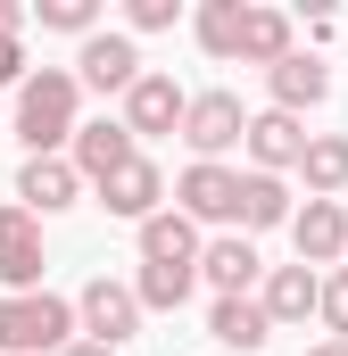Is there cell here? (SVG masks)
I'll list each match as a JSON object with an SVG mask.
<instances>
[{
	"instance_id": "cell-7",
	"label": "cell",
	"mask_w": 348,
	"mask_h": 356,
	"mask_svg": "<svg viewBox=\"0 0 348 356\" xmlns=\"http://www.w3.org/2000/svg\"><path fill=\"white\" fill-rule=\"evenodd\" d=\"M182 116H191V91L174 83V75H141V83L125 91V133H133V141L182 133Z\"/></svg>"
},
{
	"instance_id": "cell-17",
	"label": "cell",
	"mask_w": 348,
	"mask_h": 356,
	"mask_svg": "<svg viewBox=\"0 0 348 356\" xmlns=\"http://www.w3.org/2000/svg\"><path fill=\"white\" fill-rule=\"evenodd\" d=\"M199 273L216 282V298H249V282H258V249H249V232H224V241H207V257H199Z\"/></svg>"
},
{
	"instance_id": "cell-26",
	"label": "cell",
	"mask_w": 348,
	"mask_h": 356,
	"mask_svg": "<svg viewBox=\"0 0 348 356\" xmlns=\"http://www.w3.org/2000/svg\"><path fill=\"white\" fill-rule=\"evenodd\" d=\"M324 323H332V340H348V266L324 282Z\"/></svg>"
},
{
	"instance_id": "cell-15",
	"label": "cell",
	"mask_w": 348,
	"mask_h": 356,
	"mask_svg": "<svg viewBox=\"0 0 348 356\" xmlns=\"http://www.w3.org/2000/svg\"><path fill=\"white\" fill-rule=\"evenodd\" d=\"M207 249H199V224L182 216V207H158L150 224H141V266H199Z\"/></svg>"
},
{
	"instance_id": "cell-13",
	"label": "cell",
	"mask_w": 348,
	"mask_h": 356,
	"mask_svg": "<svg viewBox=\"0 0 348 356\" xmlns=\"http://www.w3.org/2000/svg\"><path fill=\"white\" fill-rule=\"evenodd\" d=\"M141 149H133V133H125V116H100V124H84L75 133V175L84 182H108V175H125Z\"/></svg>"
},
{
	"instance_id": "cell-16",
	"label": "cell",
	"mask_w": 348,
	"mask_h": 356,
	"mask_svg": "<svg viewBox=\"0 0 348 356\" xmlns=\"http://www.w3.org/2000/svg\"><path fill=\"white\" fill-rule=\"evenodd\" d=\"M265 83H274V108H282V116H299V108H315V99L332 91V67H324L315 50H290Z\"/></svg>"
},
{
	"instance_id": "cell-8",
	"label": "cell",
	"mask_w": 348,
	"mask_h": 356,
	"mask_svg": "<svg viewBox=\"0 0 348 356\" xmlns=\"http://www.w3.org/2000/svg\"><path fill=\"white\" fill-rule=\"evenodd\" d=\"M307 141H315V133H307L299 116L265 108V116H249V141H241V149L258 158V175H290V166H307Z\"/></svg>"
},
{
	"instance_id": "cell-6",
	"label": "cell",
	"mask_w": 348,
	"mask_h": 356,
	"mask_svg": "<svg viewBox=\"0 0 348 356\" xmlns=\"http://www.w3.org/2000/svg\"><path fill=\"white\" fill-rule=\"evenodd\" d=\"M42 216L33 207H0V290L8 298H25L33 282H42Z\"/></svg>"
},
{
	"instance_id": "cell-29",
	"label": "cell",
	"mask_w": 348,
	"mask_h": 356,
	"mask_svg": "<svg viewBox=\"0 0 348 356\" xmlns=\"http://www.w3.org/2000/svg\"><path fill=\"white\" fill-rule=\"evenodd\" d=\"M58 356H116V348H100V340H75V348H58Z\"/></svg>"
},
{
	"instance_id": "cell-12",
	"label": "cell",
	"mask_w": 348,
	"mask_h": 356,
	"mask_svg": "<svg viewBox=\"0 0 348 356\" xmlns=\"http://www.w3.org/2000/svg\"><path fill=\"white\" fill-rule=\"evenodd\" d=\"M75 199H84L75 158H25V175H17V207H33V216H58V207H75Z\"/></svg>"
},
{
	"instance_id": "cell-24",
	"label": "cell",
	"mask_w": 348,
	"mask_h": 356,
	"mask_svg": "<svg viewBox=\"0 0 348 356\" xmlns=\"http://www.w3.org/2000/svg\"><path fill=\"white\" fill-rule=\"evenodd\" d=\"M33 17H42L50 33H84V42L100 33V0H42Z\"/></svg>"
},
{
	"instance_id": "cell-18",
	"label": "cell",
	"mask_w": 348,
	"mask_h": 356,
	"mask_svg": "<svg viewBox=\"0 0 348 356\" xmlns=\"http://www.w3.org/2000/svg\"><path fill=\"white\" fill-rule=\"evenodd\" d=\"M290 58V17L282 8H265V0H249V17H241V67H282Z\"/></svg>"
},
{
	"instance_id": "cell-27",
	"label": "cell",
	"mask_w": 348,
	"mask_h": 356,
	"mask_svg": "<svg viewBox=\"0 0 348 356\" xmlns=\"http://www.w3.org/2000/svg\"><path fill=\"white\" fill-rule=\"evenodd\" d=\"M0 83H25V42H0Z\"/></svg>"
},
{
	"instance_id": "cell-1",
	"label": "cell",
	"mask_w": 348,
	"mask_h": 356,
	"mask_svg": "<svg viewBox=\"0 0 348 356\" xmlns=\"http://www.w3.org/2000/svg\"><path fill=\"white\" fill-rule=\"evenodd\" d=\"M75 99H84V83L67 75V67H42V75H25L17 83V141L33 149V158H58V149H75Z\"/></svg>"
},
{
	"instance_id": "cell-22",
	"label": "cell",
	"mask_w": 348,
	"mask_h": 356,
	"mask_svg": "<svg viewBox=\"0 0 348 356\" xmlns=\"http://www.w3.org/2000/svg\"><path fill=\"white\" fill-rule=\"evenodd\" d=\"M241 17H249V0H199V50L207 58H241Z\"/></svg>"
},
{
	"instance_id": "cell-9",
	"label": "cell",
	"mask_w": 348,
	"mask_h": 356,
	"mask_svg": "<svg viewBox=\"0 0 348 356\" xmlns=\"http://www.w3.org/2000/svg\"><path fill=\"white\" fill-rule=\"evenodd\" d=\"M141 75H150V67H141L133 33H91L84 58H75V83H91V91H133Z\"/></svg>"
},
{
	"instance_id": "cell-3",
	"label": "cell",
	"mask_w": 348,
	"mask_h": 356,
	"mask_svg": "<svg viewBox=\"0 0 348 356\" xmlns=\"http://www.w3.org/2000/svg\"><path fill=\"white\" fill-rule=\"evenodd\" d=\"M75 315H84V332L100 340V348H125V340L141 332V315H150V307H141V290H133V282H108V273H100V282H84Z\"/></svg>"
},
{
	"instance_id": "cell-2",
	"label": "cell",
	"mask_w": 348,
	"mask_h": 356,
	"mask_svg": "<svg viewBox=\"0 0 348 356\" xmlns=\"http://www.w3.org/2000/svg\"><path fill=\"white\" fill-rule=\"evenodd\" d=\"M75 332H84L75 298H50V290L0 298V356H58V348H75Z\"/></svg>"
},
{
	"instance_id": "cell-20",
	"label": "cell",
	"mask_w": 348,
	"mask_h": 356,
	"mask_svg": "<svg viewBox=\"0 0 348 356\" xmlns=\"http://www.w3.org/2000/svg\"><path fill=\"white\" fill-rule=\"evenodd\" d=\"M299 175H307V199H340L348 191V133H315Z\"/></svg>"
},
{
	"instance_id": "cell-4",
	"label": "cell",
	"mask_w": 348,
	"mask_h": 356,
	"mask_svg": "<svg viewBox=\"0 0 348 356\" xmlns=\"http://www.w3.org/2000/svg\"><path fill=\"white\" fill-rule=\"evenodd\" d=\"M182 141H191L207 166H224V149H241V141H249V116H241V99H232V91H191Z\"/></svg>"
},
{
	"instance_id": "cell-11",
	"label": "cell",
	"mask_w": 348,
	"mask_h": 356,
	"mask_svg": "<svg viewBox=\"0 0 348 356\" xmlns=\"http://www.w3.org/2000/svg\"><path fill=\"white\" fill-rule=\"evenodd\" d=\"M258 307L274 315V332L324 315V273H315V266H274V273H265V290H258Z\"/></svg>"
},
{
	"instance_id": "cell-28",
	"label": "cell",
	"mask_w": 348,
	"mask_h": 356,
	"mask_svg": "<svg viewBox=\"0 0 348 356\" xmlns=\"http://www.w3.org/2000/svg\"><path fill=\"white\" fill-rule=\"evenodd\" d=\"M17 25H25V8H17V0H0V42H17Z\"/></svg>"
},
{
	"instance_id": "cell-21",
	"label": "cell",
	"mask_w": 348,
	"mask_h": 356,
	"mask_svg": "<svg viewBox=\"0 0 348 356\" xmlns=\"http://www.w3.org/2000/svg\"><path fill=\"white\" fill-rule=\"evenodd\" d=\"M274 224H290L282 175H241V232H274Z\"/></svg>"
},
{
	"instance_id": "cell-30",
	"label": "cell",
	"mask_w": 348,
	"mask_h": 356,
	"mask_svg": "<svg viewBox=\"0 0 348 356\" xmlns=\"http://www.w3.org/2000/svg\"><path fill=\"white\" fill-rule=\"evenodd\" d=\"M307 356H348V340H315V348H307Z\"/></svg>"
},
{
	"instance_id": "cell-14",
	"label": "cell",
	"mask_w": 348,
	"mask_h": 356,
	"mask_svg": "<svg viewBox=\"0 0 348 356\" xmlns=\"http://www.w3.org/2000/svg\"><path fill=\"white\" fill-rule=\"evenodd\" d=\"M158 199H166V175H158L150 158H133L125 175L100 182V207H108V216H125V224H150V216H158Z\"/></svg>"
},
{
	"instance_id": "cell-10",
	"label": "cell",
	"mask_w": 348,
	"mask_h": 356,
	"mask_svg": "<svg viewBox=\"0 0 348 356\" xmlns=\"http://www.w3.org/2000/svg\"><path fill=\"white\" fill-rule=\"evenodd\" d=\"M290 241H299V266H340V257H348V216H340V199H307V207L290 216Z\"/></svg>"
},
{
	"instance_id": "cell-23",
	"label": "cell",
	"mask_w": 348,
	"mask_h": 356,
	"mask_svg": "<svg viewBox=\"0 0 348 356\" xmlns=\"http://www.w3.org/2000/svg\"><path fill=\"white\" fill-rule=\"evenodd\" d=\"M191 282H199V266H141L133 290H141V307H150V315H174V307L191 298Z\"/></svg>"
},
{
	"instance_id": "cell-19",
	"label": "cell",
	"mask_w": 348,
	"mask_h": 356,
	"mask_svg": "<svg viewBox=\"0 0 348 356\" xmlns=\"http://www.w3.org/2000/svg\"><path fill=\"white\" fill-rule=\"evenodd\" d=\"M207 332L224 340L232 356H258L265 340H274V315H265L258 298H216V315H207Z\"/></svg>"
},
{
	"instance_id": "cell-25",
	"label": "cell",
	"mask_w": 348,
	"mask_h": 356,
	"mask_svg": "<svg viewBox=\"0 0 348 356\" xmlns=\"http://www.w3.org/2000/svg\"><path fill=\"white\" fill-rule=\"evenodd\" d=\"M174 17H182L174 0H125V25H133V33H166Z\"/></svg>"
},
{
	"instance_id": "cell-5",
	"label": "cell",
	"mask_w": 348,
	"mask_h": 356,
	"mask_svg": "<svg viewBox=\"0 0 348 356\" xmlns=\"http://www.w3.org/2000/svg\"><path fill=\"white\" fill-rule=\"evenodd\" d=\"M174 207H182L191 224H241V175H232V166L191 158L182 182H174Z\"/></svg>"
}]
</instances>
